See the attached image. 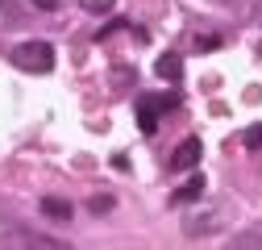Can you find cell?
<instances>
[{
    "mask_svg": "<svg viewBox=\"0 0 262 250\" xmlns=\"http://www.w3.org/2000/svg\"><path fill=\"white\" fill-rule=\"evenodd\" d=\"M229 221V209L225 204H187V213H183V234L187 238H208V234H216L221 225Z\"/></svg>",
    "mask_w": 262,
    "mask_h": 250,
    "instance_id": "obj_1",
    "label": "cell"
},
{
    "mask_svg": "<svg viewBox=\"0 0 262 250\" xmlns=\"http://www.w3.org/2000/svg\"><path fill=\"white\" fill-rule=\"evenodd\" d=\"M13 62L29 75H50L54 71V46L46 38H29V42H21L13 50Z\"/></svg>",
    "mask_w": 262,
    "mask_h": 250,
    "instance_id": "obj_2",
    "label": "cell"
},
{
    "mask_svg": "<svg viewBox=\"0 0 262 250\" xmlns=\"http://www.w3.org/2000/svg\"><path fill=\"white\" fill-rule=\"evenodd\" d=\"M200 154H204V142H200V138L179 142V146H175V154H171V171H191L195 163H200Z\"/></svg>",
    "mask_w": 262,
    "mask_h": 250,
    "instance_id": "obj_3",
    "label": "cell"
},
{
    "mask_svg": "<svg viewBox=\"0 0 262 250\" xmlns=\"http://www.w3.org/2000/svg\"><path fill=\"white\" fill-rule=\"evenodd\" d=\"M200 196H204V175H191L183 187H175V192H171V204H179V209H183V204L200 200Z\"/></svg>",
    "mask_w": 262,
    "mask_h": 250,
    "instance_id": "obj_4",
    "label": "cell"
},
{
    "mask_svg": "<svg viewBox=\"0 0 262 250\" xmlns=\"http://www.w3.org/2000/svg\"><path fill=\"white\" fill-rule=\"evenodd\" d=\"M42 217H50V221H58V225H67L71 217H75V209L62 200V196H46V200H42Z\"/></svg>",
    "mask_w": 262,
    "mask_h": 250,
    "instance_id": "obj_5",
    "label": "cell"
},
{
    "mask_svg": "<svg viewBox=\"0 0 262 250\" xmlns=\"http://www.w3.org/2000/svg\"><path fill=\"white\" fill-rule=\"evenodd\" d=\"M138 130L142 134H154L158 130V105H154V96H142L138 100Z\"/></svg>",
    "mask_w": 262,
    "mask_h": 250,
    "instance_id": "obj_6",
    "label": "cell"
},
{
    "mask_svg": "<svg viewBox=\"0 0 262 250\" xmlns=\"http://www.w3.org/2000/svg\"><path fill=\"white\" fill-rule=\"evenodd\" d=\"M154 71H158L162 79H167V84H179V75H183V58L171 50V54H162V58L154 62Z\"/></svg>",
    "mask_w": 262,
    "mask_h": 250,
    "instance_id": "obj_7",
    "label": "cell"
},
{
    "mask_svg": "<svg viewBox=\"0 0 262 250\" xmlns=\"http://www.w3.org/2000/svg\"><path fill=\"white\" fill-rule=\"evenodd\" d=\"M113 204H117V200H113L108 192H96V196L88 200V213H92V217H108V213H113Z\"/></svg>",
    "mask_w": 262,
    "mask_h": 250,
    "instance_id": "obj_8",
    "label": "cell"
},
{
    "mask_svg": "<svg viewBox=\"0 0 262 250\" xmlns=\"http://www.w3.org/2000/svg\"><path fill=\"white\" fill-rule=\"evenodd\" d=\"M79 5H83V13H92V17H108L117 0H79Z\"/></svg>",
    "mask_w": 262,
    "mask_h": 250,
    "instance_id": "obj_9",
    "label": "cell"
},
{
    "mask_svg": "<svg viewBox=\"0 0 262 250\" xmlns=\"http://www.w3.org/2000/svg\"><path fill=\"white\" fill-rule=\"evenodd\" d=\"M229 246H237V250H246V246H262V230H258V234L250 230V234H242V238H233V242H229Z\"/></svg>",
    "mask_w": 262,
    "mask_h": 250,
    "instance_id": "obj_10",
    "label": "cell"
},
{
    "mask_svg": "<svg viewBox=\"0 0 262 250\" xmlns=\"http://www.w3.org/2000/svg\"><path fill=\"white\" fill-rule=\"evenodd\" d=\"M242 142H246L250 150H258V146H262V125H250V130L242 134Z\"/></svg>",
    "mask_w": 262,
    "mask_h": 250,
    "instance_id": "obj_11",
    "label": "cell"
},
{
    "mask_svg": "<svg viewBox=\"0 0 262 250\" xmlns=\"http://www.w3.org/2000/svg\"><path fill=\"white\" fill-rule=\"evenodd\" d=\"M154 105H158V113H167V109H179V96L171 92V96H154Z\"/></svg>",
    "mask_w": 262,
    "mask_h": 250,
    "instance_id": "obj_12",
    "label": "cell"
},
{
    "mask_svg": "<svg viewBox=\"0 0 262 250\" xmlns=\"http://www.w3.org/2000/svg\"><path fill=\"white\" fill-rule=\"evenodd\" d=\"M221 46V38H212V34H204L200 42H195V50H216Z\"/></svg>",
    "mask_w": 262,
    "mask_h": 250,
    "instance_id": "obj_13",
    "label": "cell"
},
{
    "mask_svg": "<svg viewBox=\"0 0 262 250\" xmlns=\"http://www.w3.org/2000/svg\"><path fill=\"white\" fill-rule=\"evenodd\" d=\"M117 84L129 88V84H134V71H129V67H117Z\"/></svg>",
    "mask_w": 262,
    "mask_h": 250,
    "instance_id": "obj_14",
    "label": "cell"
},
{
    "mask_svg": "<svg viewBox=\"0 0 262 250\" xmlns=\"http://www.w3.org/2000/svg\"><path fill=\"white\" fill-rule=\"evenodd\" d=\"M34 5H38L42 13H50V9H58V0H34Z\"/></svg>",
    "mask_w": 262,
    "mask_h": 250,
    "instance_id": "obj_15",
    "label": "cell"
},
{
    "mask_svg": "<svg viewBox=\"0 0 262 250\" xmlns=\"http://www.w3.org/2000/svg\"><path fill=\"white\" fill-rule=\"evenodd\" d=\"M254 17H258V21H262V5H258V9H254Z\"/></svg>",
    "mask_w": 262,
    "mask_h": 250,
    "instance_id": "obj_16",
    "label": "cell"
},
{
    "mask_svg": "<svg viewBox=\"0 0 262 250\" xmlns=\"http://www.w3.org/2000/svg\"><path fill=\"white\" fill-rule=\"evenodd\" d=\"M258 58H262V42H258Z\"/></svg>",
    "mask_w": 262,
    "mask_h": 250,
    "instance_id": "obj_17",
    "label": "cell"
}]
</instances>
